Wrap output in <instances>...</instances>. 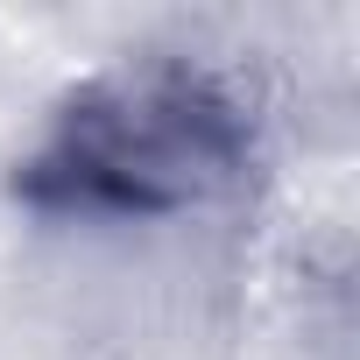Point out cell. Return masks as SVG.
<instances>
[{"instance_id": "obj_1", "label": "cell", "mask_w": 360, "mask_h": 360, "mask_svg": "<svg viewBox=\"0 0 360 360\" xmlns=\"http://www.w3.org/2000/svg\"><path fill=\"white\" fill-rule=\"evenodd\" d=\"M255 92L184 50H148L71 85L15 162V198L64 226H184L248 191Z\"/></svg>"}]
</instances>
